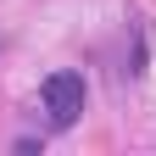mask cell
Here are the masks:
<instances>
[{"label":"cell","mask_w":156,"mask_h":156,"mask_svg":"<svg viewBox=\"0 0 156 156\" xmlns=\"http://www.w3.org/2000/svg\"><path fill=\"white\" fill-rule=\"evenodd\" d=\"M45 106H50V117L56 123H78V112H84V78L78 73H50L45 78Z\"/></svg>","instance_id":"obj_1"}]
</instances>
